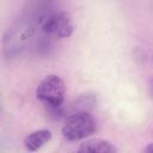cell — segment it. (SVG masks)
Masks as SVG:
<instances>
[{"label":"cell","mask_w":153,"mask_h":153,"mask_svg":"<svg viewBox=\"0 0 153 153\" xmlns=\"http://www.w3.org/2000/svg\"><path fill=\"white\" fill-rule=\"evenodd\" d=\"M66 87L63 80L56 74H49L43 78L37 88L36 97L49 109H59L65 100Z\"/></svg>","instance_id":"1"},{"label":"cell","mask_w":153,"mask_h":153,"mask_svg":"<svg viewBox=\"0 0 153 153\" xmlns=\"http://www.w3.org/2000/svg\"><path fill=\"white\" fill-rule=\"evenodd\" d=\"M96 130V121L88 111H76L67 117L61 133L68 141H79L92 135Z\"/></svg>","instance_id":"2"},{"label":"cell","mask_w":153,"mask_h":153,"mask_svg":"<svg viewBox=\"0 0 153 153\" xmlns=\"http://www.w3.org/2000/svg\"><path fill=\"white\" fill-rule=\"evenodd\" d=\"M42 31L53 38H67L72 36L74 31L72 14L66 11L50 14L42 25Z\"/></svg>","instance_id":"3"},{"label":"cell","mask_w":153,"mask_h":153,"mask_svg":"<svg viewBox=\"0 0 153 153\" xmlns=\"http://www.w3.org/2000/svg\"><path fill=\"white\" fill-rule=\"evenodd\" d=\"M118 149L110 141L104 139H90L80 143L78 152H92V153H115Z\"/></svg>","instance_id":"4"},{"label":"cell","mask_w":153,"mask_h":153,"mask_svg":"<svg viewBox=\"0 0 153 153\" xmlns=\"http://www.w3.org/2000/svg\"><path fill=\"white\" fill-rule=\"evenodd\" d=\"M51 139V133L48 129H39L30 133L24 139V146L29 152H36L48 143Z\"/></svg>","instance_id":"5"},{"label":"cell","mask_w":153,"mask_h":153,"mask_svg":"<svg viewBox=\"0 0 153 153\" xmlns=\"http://www.w3.org/2000/svg\"><path fill=\"white\" fill-rule=\"evenodd\" d=\"M143 152H147V153H153V143H148L145 148H143Z\"/></svg>","instance_id":"6"}]
</instances>
